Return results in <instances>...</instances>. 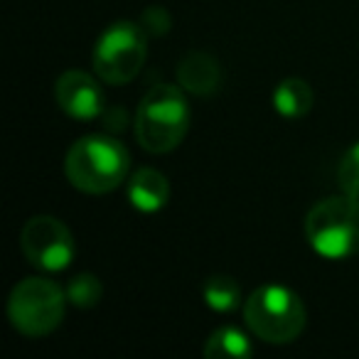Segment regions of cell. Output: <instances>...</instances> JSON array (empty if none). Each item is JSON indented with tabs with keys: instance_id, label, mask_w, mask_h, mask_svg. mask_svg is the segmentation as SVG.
<instances>
[{
	"instance_id": "6da1fadb",
	"label": "cell",
	"mask_w": 359,
	"mask_h": 359,
	"mask_svg": "<svg viewBox=\"0 0 359 359\" xmlns=\"http://www.w3.org/2000/svg\"><path fill=\"white\" fill-rule=\"evenodd\" d=\"M192 111L187 91L180 84H155L140 99L135 111V138L140 148L163 155L177 148L190 130Z\"/></svg>"
},
{
	"instance_id": "7a4b0ae2",
	"label": "cell",
	"mask_w": 359,
	"mask_h": 359,
	"mask_svg": "<svg viewBox=\"0 0 359 359\" xmlns=\"http://www.w3.org/2000/svg\"><path fill=\"white\" fill-rule=\"evenodd\" d=\"M130 155L111 135H84L74 140L65 158V172L72 187L86 195H106L128 177Z\"/></svg>"
},
{
	"instance_id": "3957f363",
	"label": "cell",
	"mask_w": 359,
	"mask_h": 359,
	"mask_svg": "<svg viewBox=\"0 0 359 359\" xmlns=\"http://www.w3.org/2000/svg\"><path fill=\"white\" fill-rule=\"evenodd\" d=\"M246 327L269 344H290L303 334L308 313L293 288L283 283L259 285L244 300Z\"/></svg>"
},
{
	"instance_id": "277c9868",
	"label": "cell",
	"mask_w": 359,
	"mask_h": 359,
	"mask_svg": "<svg viewBox=\"0 0 359 359\" xmlns=\"http://www.w3.org/2000/svg\"><path fill=\"white\" fill-rule=\"evenodd\" d=\"M310 249L327 261H344L359 254V202L347 195L325 197L305 217Z\"/></svg>"
},
{
	"instance_id": "5b68a950",
	"label": "cell",
	"mask_w": 359,
	"mask_h": 359,
	"mask_svg": "<svg viewBox=\"0 0 359 359\" xmlns=\"http://www.w3.org/2000/svg\"><path fill=\"white\" fill-rule=\"evenodd\" d=\"M67 290L45 276L22 278L8 298V320L25 337H47L65 320Z\"/></svg>"
},
{
	"instance_id": "8992f818",
	"label": "cell",
	"mask_w": 359,
	"mask_h": 359,
	"mask_svg": "<svg viewBox=\"0 0 359 359\" xmlns=\"http://www.w3.org/2000/svg\"><path fill=\"white\" fill-rule=\"evenodd\" d=\"M148 57V32L140 22H111L99 35L91 52V67L101 81L123 86L140 74Z\"/></svg>"
},
{
	"instance_id": "52a82bcc",
	"label": "cell",
	"mask_w": 359,
	"mask_h": 359,
	"mask_svg": "<svg viewBox=\"0 0 359 359\" xmlns=\"http://www.w3.org/2000/svg\"><path fill=\"white\" fill-rule=\"evenodd\" d=\"M20 249L35 269L55 273L74 261L76 244L69 226L50 215H37L25 222L20 231Z\"/></svg>"
},
{
	"instance_id": "ba28073f",
	"label": "cell",
	"mask_w": 359,
	"mask_h": 359,
	"mask_svg": "<svg viewBox=\"0 0 359 359\" xmlns=\"http://www.w3.org/2000/svg\"><path fill=\"white\" fill-rule=\"evenodd\" d=\"M55 101L74 121H96L104 114V89L99 79L81 69L65 72L55 81Z\"/></svg>"
},
{
	"instance_id": "9c48e42d",
	"label": "cell",
	"mask_w": 359,
	"mask_h": 359,
	"mask_svg": "<svg viewBox=\"0 0 359 359\" xmlns=\"http://www.w3.org/2000/svg\"><path fill=\"white\" fill-rule=\"evenodd\" d=\"M224 81V72L217 57H212L210 52L192 50L187 52L177 65V84L192 96H202L210 99L222 89Z\"/></svg>"
},
{
	"instance_id": "30bf717a",
	"label": "cell",
	"mask_w": 359,
	"mask_h": 359,
	"mask_svg": "<svg viewBox=\"0 0 359 359\" xmlns=\"http://www.w3.org/2000/svg\"><path fill=\"white\" fill-rule=\"evenodd\" d=\"M128 202L140 215H155L170 202V182L160 170L140 168L128 177Z\"/></svg>"
},
{
	"instance_id": "8fae6325",
	"label": "cell",
	"mask_w": 359,
	"mask_h": 359,
	"mask_svg": "<svg viewBox=\"0 0 359 359\" xmlns=\"http://www.w3.org/2000/svg\"><path fill=\"white\" fill-rule=\"evenodd\" d=\"M271 104H273L278 116H283L288 121H298L313 111L315 91L300 76H285L283 81L276 84L273 94H271Z\"/></svg>"
},
{
	"instance_id": "7c38bea8",
	"label": "cell",
	"mask_w": 359,
	"mask_h": 359,
	"mask_svg": "<svg viewBox=\"0 0 359 359\" xmlns=\"http://www.w3.org/2000/svg\"><path fill=\"white\" fill-rule=\"evenodd\" d=\"M254 354L251 337L236 325H219L205 342L207 359H246Z\"/></svg>"
},
{
	"instance_id": "4fadbf2b",
	"label": "cell",
	"mask_w": 359,
	"mask_h": 359,
	"mask_svg": "<svg viewBox=\"0 0 359 359\" xmlns=\"http://www.w3.org/2000/svg\"><path fill=\"white\" fill-rule=\"evenodd\" d=\"M202 298H205L207 308L215 313H234L241 305V288L231 276L217 273L202 283Z\"/></svg>"
},
{
	"instance_id": "5bb4252c",
	"label": "cell",
	"mask_w": 359,
	"mask_h": 359,
	"mask_svg": "<svg viewBox=\"0 0 359 359\" xmlns=\"http://www.w3.org/2000/svg\"><path fill=\"white\" fill-rule=\"evenodd\" d=\"M67 300L69 305L79 310H91L101 303V295H104V285L96 278L94 273H76L74 278L67 283Z\"/></svg>"
},
{
	"instance_id": "9a60e30c",
	"label": "cell",
	"mask_w": 359,
	"mask_h": 359,
	"mask_svg": "<svg viewBox=\"0 0 359 359\" xmlns=\"http://www.w3.org/2000/svg\"><path fill=\"white\" fill-rule=\"evenodd\" d=\"M337 182L342 195L359 202V140L344 150L342 160L337 165Z\"/></svg>"
},
{
	"instance_id": "2e32d148",
	"label": "cell",
	"mask_w": 359,
	"mask_h": 359,
	"mask_svg": "<svg viewBox=\"0 0 359 359\" xmlns=\"http://www.w3.org/2000/svg\"><path fill=\"white\" fill-rule=\"evenodd\" d=\"M140 25H143V30L148 32V35L163 37L165 32H170L172 20H170V13L165 11L163 6H150V8H145L143 15H140Z\"/></svg>"
}]
</instances>
